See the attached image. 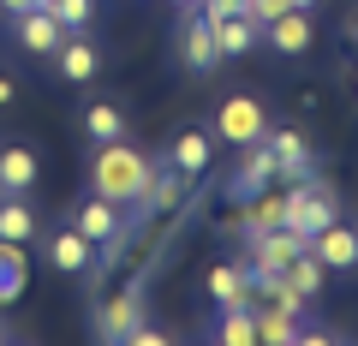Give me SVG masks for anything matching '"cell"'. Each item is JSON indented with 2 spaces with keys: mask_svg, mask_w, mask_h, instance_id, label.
Here are the masks:
<instances>
[{
  "mask_svg": "<svg viewBox=\"0 0 358 346\" xmlns=\"http://www.w3.org/2000/svg\"><path fill=\"white\" fill-rule=\"evenodd\" d=\"M150 173H155V161L143 150H131L126 138L96 143V161H90V185H96V197H108V203H143Z\"/></svg>",
  "mask_w": 358,
  "mask_h": 346,
  "instance_id": "1",
  "label": "cell"
},
{
  "mask_svg": "<svg viewBox=\"0 0 358 346\" xmlns=\"http://www.w3.org/2000/svg\"><path fill=\"white\" fill-rule=\"evenodd\" d=\"M263 131H268V114H263L257 96H227V102L215 108V138L233 143V150H251Z\"/></svg>",
  "mask_w": 358,
  "mask_h": 346,
  "instance_id": "2",
  "label": "cell"
},
{
  "mask_svg": "<svg viewBox=\"0 0 358 346\" xmlns=\"http://www.w3.org/2000/svg\"><path fill=\"white\" fill-rule=\"evenodd\" d=\"M251 239V269H287L299 251H305V233H293V227H268V233H245Z\"/></svg>",
  "mask_w": 358,
  "mask_h": 346,
  "instance_id": "3",
  "label": "cell"
},
{
  "mask_svg": "<svg viewBox=\"0 0 358 346\" xmlns=\"http://www.w3.org/2000/svg\"><path fill=\"white\" fill-rule=\"evenodd\" d=\"M179 54H185V66H192V72H209V66H221L215 24H209L203 13H185V24H179Z\"/></svg>",
  "mask_w": 358,
  "mask_h": 346,
  "instance_id": "4",
  "label": "cell"
},
{
  "mask_svg": "<svg viewBox=\"0 0 358 346\" xmlns=\"http://www.w3.org/2000/svg\"><path fill=\"white\" fill-rule=\"evenodd\" d=\"M310 257H317L322 269H334V275L358 269V233H352V227H341V221H329V227L310 239Z\"/></svg>",
  "mask_w": 358,
  "mask_h": 346,
  "instance_id": "5",
  "label": "cell"
},
{
  "mask_svg": "<svg viewBox=\"0 0 358 346\" xmlns=\"http://www.w3.org/2000/svg\"><path fill=\"white\" fill-rule=\"evenodd\" d=\"M209 155H215V143H209V131H179L173 143H167V167H179L185 180H197V173H209Z\"/></svg>",
  "mask_w": 358,
  "mask_h": 346,
  "instance_id": "6",
  "label": "cell"
},
{
  "mask_svg": "<svg viewBox=\"0 0 358 346\" xmlns=\"http://www.w3.org/2000/svg\"><path fill=\"white\" fill-rule=\"evenodd\" d=\"M18 42H24L30 54H54L66 42V30H60V18H54L48 6H30V13H18Z\"/></svg>",
  "mask_w": 358,
  "mask_h": 346,
  "instance_id": "7",
  "label": "cell"
},
{
  "mask_svg": "<svg viewBox=\"0 0 358 346\" xmlns=\"http://www.w3.org/2000/svg\"><path fill=\"white\" fill-rule=\"evenodd\" d=\"M72 227L84 233L90 245H114L120 233H126V227H120V203H108V197H96V203H84V209L72 215Z\"/></svg>",
  "mask_w": 358,
  "mask_h": 346,
  "instance_id": "8",
  "label": "cell"
},
{
  "mask_svg": "<svg viewBox=\"0 0 358 346\" xmlns=\"http://www.w3.org/2000/svg\"><path fill=\"white\" fill-rule=\"evenodd\" d=\"M138 322H143V298H138V293L126 287V293H114V298L102 305V317H96V329H102V340H126V334L138 329Z\"/></svg>",
  "mask_w": 358,
  "mask_h": 346,
  "instance_id": "9",
  "label": "cell"
},
{
  "mask_svg": "<svg viewBox=\"0 0 358 346\" xmlns=\"http://www.w3.org/2000/svg\"><path fill=\"white\" fill-rule=\"evenodd\" d=\"M54 60H60V72L72 78V84H90V78L102 72V54H96V42H84L78 30H66V42L54 48Z\"/></svg>",
  "mask_w": 358,
  "mask_h": 346,
  "instance_id": "10",
  "label": "cell"
},
{
  "mask_svg": "<svg viewBox=\"0 0 358 346\" xmlns=\"http://www.w3.org/2000/svg\"><path fill=\"white\" fill-rule=\"evenodd\" d=\"M245 233H268V227H287V192H251L245 197V215H239Z\"/></svg>",
  "mask_w": 358,
  "mask_h": 346,
  "instance_id": "11",
  "label": "cell"
},
{
  "mask_svg": "<svg viewBox=\"0 0 358 346\" xmlns=\"http://www.w3.org/2000/svg\"><path fill=\"white\" fill-rule=\"evenodd\" d=\"M263 36L275 42L281 54H305V48H310V13H299V6H287L281 18H268V24H263Z\"/></svg>",
  "mask_w": 358,
  "mask_h": 346,
  "instance_id": "12",
  "label": "cell"
},
{
  "mask_svg": "<svg viewBox=\"0 0 358 346\" xmlns=\"http://www.w3.org/2000/svg\"><path fill=\"white\" fill-rule=\"evenodd\" d=\"M209 24H215V48H221V60H233V54H251V48H257V36H263V24H251L245 13L209 18Z\"/></svg>",
  "mask_w": 358,
  "mask_h": 346,
  "instance_id": "13",
  "label": "cell"
},
{
  "mask_svg": "<svg viewBox=\"0 0 358 346\" xmlns=\"http://www.w3.org/2000/svg\"><path fill=\"white\" fill-rule=\"evenodd\" d=\"M275 180V150H268V138H257L251 143V155H245V167H239V180H233V197H251V192H263V185Z\"/></svg>",
  "mask_w": 358,
  "mask_h": 346,
  "instance_id": "14",
  "label": "cell"
},
{
  "mask_svg": "<svg viewBox=\"0 0 358 346\" xmlns=\"http://www.w3.org/2000/svg\"><path fill=\"white\" fill-rule=\"evenodd\" d=\"M251 317H257V346H293V340H299V317H293V310H281V305H251Z\"/></svg>",
  "mask_w": 358,
  "mask_h": 346,
  "instance_id": "15",
  "label": "cell"
},
{
  "mask_svg": "<svg viewBox=\"0 0 358 346\" xmlns=\"http://www.w3.org/2000/svg\"><path fill=\"white\" fill-rule=\"evenodd\" d=\"M30 185H36V155L30 150H0V197H24Z\"/></svg>",
  "mask_w": 358,
  "mask_h": 346,
  "instance_id": "16",
  "label": "cell"
},
{
  "mask_svg": "<svg viewBox=\"0 0 358 346\" xmlns=\"http://www.w3.org/2000/svg\"><path fill=\"white\" fill-rule=\"evenodd\" d=\"M48 257H54V269H66V275H78V269H90V257H96V245L84 239L78 227H60L48 239Z\"/></svg>",
  "mask_w": 358,
  "mask_h": 346,
  "instance_id": "17",
  "label": "cell"
},
{
  "mask_svg": "<svg viewBox=\"0 0 358 346\" xmlns=\"http://www.w3.org/2000/svg\"><path fill=\"white\" fill-rule=\"evenodd\" d=\"M209 298H215L221 310H233V305H251V287H245L239 263H215V269H209Z\"/></svg>",
  "mask_w": 358,
  "mask_h": 346,
  "instance_id": "18",
  "label": "cell"
},
{
  "mask_svg": "<svg viewBox=\"0 0 358 346\" xmlns=\"http://www.w3.org/2000/svg\"><path fill=\"white\" fill-rule=\"evenodd\" d=\"M215 340H221V346H257V317H251V305L221 310V317H215Z\"/></svg>",
  "mask_w": 358,
  "mask_h": 346,
  "instance_id": "19",
  "label": "cell"
},
{
  "mask_svg": "<svg viewBox=\"0 0 358 346\" xmlns=\"http://www.w3.org/2000/svg\"><path fill=\"white\" fill-rule=\"evenodd\" d=\"M84 131H90V143H114V138H126V114H120L114 102H90L84 108Z\"/></svg>",
  "mask_w": 358,
  "mask_h": 346,
  "instance_id": "20",
  "label": "cell"
},
{
  "mask_svg": "<svg viewBox=\"0 0 358 346\" xmlns=\"http://www.w3.org/2000/svg\"><path fill=\"white\" fill-rule=\"evenodd\" d=\"M24 281H30V269H24V245L0 239V305L24 293Z\"/></svg>",
  "mask_w": 358,
  "mask_h": 346,
  "instance_id": "21",
  "label": "cell"
},
{
  "mask_svg": "<svg viewBox=\"0 0 358 346\" xmlns=\"http://www.w3.org/2000/svg\"><path fill=\"white\" fill-rule=\"evenodd\" d=\"M287 281H293V293H299V298H322V281H329V269H322L317 257H310V245H305V251L287 263Z\"/></svg>",
  "mask_w": 358,
  "mask_h": 346,
  "instance_id": "22",
  "label": "cell"
},
{
  "mask_svg": "<svg viewBox=\"0 0 358 346\" xmlns=\"http://www.w3.org/2000/svg\"><path fill=\"white\" fill-rule=\"evenodd\" d=\"M179 197H185V173H179V167H155L150 192H143V209H173Z\"/></svg>",
  "mask_w": 358,
  "mask_h": 346,
  "instance_id": "23",
  "label": "cell"
},
{
  "mask_svg": "<svg viewBox=\"0 0 358 346\" xmlns=\"http://www.w3.org/2000/svg\"><path fill=\"white\" fill-rule=\"evenodd\" d=\"M30 233H36V215H30V203L6 197V203H0V239H13V245H30Z\"/></svg>",
  "mask_w": 358,
  "mask_h": 346,
  "instance_id": "24",
  "label": "cell"
},
{
  "mask_svg": "<svg viewBox=\"0 0 358 346\" xmlns=\"http://www.w3.org/2000/svg\"><path fill=\"white\" fill-rule=\"evenodd\" d=\"M54 18H60V30H84L90 18H96V0H42Z\"/></svg>",
  "mask_w": 358,
  "mask_h": 346,
  "instance_id": "25",
  "label": "cell"
},
{
  "mask_svg": "<svg viewBox=\"0 0 358 346\" xmlns=\"http://www.w3.org/2000/svg\"><path fill=\"white\" fill-rule=\"evenodd\" d=\"M287 13V0H245V18L251 24H268V18H281Z\"/></svg>",
  "mask_w": 358,
  "mask_h": 346,
  "instance_id": "26",
  "label": "cell"
},
{
  "mask_svg": "<svg viewBox=\"0 0 358 346\" xmlns=\"http://www.w3.org/2000/svg\"><path fill=\"white\" fill-rule=\"evenodd\" d=\"M203 18H227V13H245V0H197Z\"/></svg>",
  "mask_w": 358,
  "mask_h": 346,
  "instance_id": "27",
  "label": "cell"
},
{
  "mask_svg": "<svg viewBox=\"0 0 358 346\" xmlns=\"http://www.w3.org/2000/svg\"><path fill=\"white\" fill-rule=\"evenodd\" d=\"M30 6H42V0H0V13H13V18H18V13H30Z\"/></svg>",
  "mask_w": 358,
  "mask_h": 346,
  "instance_id": "28",
  "label": "cell"
},
{
  "mask_svg": "<svg viewBox=\"0 0 358 346\" xmlns=\"http://www.w3.org/2000/svg\"><path fill=\"white\" fill-rule=\"evenodd\" d=\"M13 96H18V84H13V78H6V72H0V108L13 102Z\"/></svg>",
  "mask_w": 358,
  "mask_h": 346,
  "instance_id": "29",
  "label": "cell"
},
{
  "mask_svg": "<svg viewBox=\"0 0 358 346\" xmlns=\"http://www.w3.org/2000/svg\"><path fill=\"white\" fill-rule=\"evenodd\" d=\"M287 6H299V13H310V6H317V0H287Z\"/></svg>",
  "mask_w": 358,
  "mask_h": 346,
  "instance_id": "30",
  "label": "cell"
},
{
  "mask_svg": "<svg viewBox=\"0 0 358 346\" xmlns=\"http://www.w3.org/2000/svg\"><path fill=\"white\" fill-rule=\"evenodd\" d=\"M6 334H13V329H6V317H0V340H6Z\"/></svg>",
  "mask_w": 358,
  "mask_h": 346,
  "instance_id": "31",
  "label": "cell"
},
{
  "mask_svg": "<svg viewBox=\"0 0 358 346\" xmlns=\"http://www.w3.org/2000/svg\"><path fill=\"white\" fill-rule=\"evenodd\" d=\"M352 42H358V18H352Z\"/></svg>",
  "mask_w": 358,
  "mask_h": 346,
  "instance_id": "32",
  "label": "cell"
},
{
  "mask_svg": "<svg viewBox=\"0 0 358 346\" xmlns=\"http://www.w3.org/2000/svg\"><path fill=\"white\" fill-rule=\"evenodd\" d=\"M173 6H192V0H173Z\"/></svg>",
  "mask_w": 358,
  "mask_h": 346,
  "instance_id": "33",
  "label": "cell"
}]
</instances>
